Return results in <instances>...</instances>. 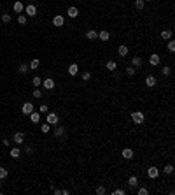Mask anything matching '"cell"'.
I'll return each instance as SVG.
<instances>
[{
  "mask_svg": "<svg viewBox=\"0 0 175 195\" xmlns=\"http://www.w3.org/2000/svg\"><path fill=\"white\" fill-rule=\"evenodd\" d=\"M39 111H40V112H47V106H46V104H42V106L39 107Z\"/></svg>",
  "mask_w": 175,
  "mask_h": 195,
  "instance_id": "42",
  "label": "cell"
},
{
  "mask_svg": "<svg viewBox=\"0 0 175 195\" xmlns=\"http://www.w3.org/2000/svg\"><path fill=\"white\" fill-rule=\"evenodd\" d=\"M144 5H146V2H144V0H135V9H137V11H142Z\"/></svg>",
  "mask_w": 175,
  "mask_h": 195,
  "instance_id": "28",
  "label": "cell"
},
{
  "mask_svg": "<svg viewBox=\"0 0 175 195\" xmlns=\"http://www.w3.org/2000/svg\"><path fill=\"white\" fill-rule=\"evenodd\" d=\"M12 9H14V13H16V14H21V13L25 11V5H23V2H14Z\"/></svg>",
  "mask_w": 175,
  "mask_h": 195,
  "instance_id": "12",
  "label": "cell"
},
{
  "mask_svg": "<svg viewBox=\"0 0 175 195\" xmlns=\"http://www.w3.org/2000/svg\"><path fill=\"white\" fill-rule=\"evenodd\" d=\"M123 158H125V160H130V158H133V149H130V148H125V149H123Z\"/></svg>",
  "mask_w": 175,
  "mask_h": 195,
  "instance_id": "18",
  "label": "cell"
},
{
  "mask_svg": "<svg viewBox=\"0 0 175 195\" xmlns=\"http://www.w3.org/2000/svg\"><path fill=\"white\" fill-rule=\"evenodd\" d=\"M28 116H30V121H32V123H39V121H40V112H35V111H32Z\"/></svg>",
  "mask_w": 175,
  "mask_h": 195,
  "instance_id": "16",
  "label": "cell"
},
{
  "mask_svg": "<svg viewBox=\"0 0 175 195\" xmlns=\"http://www.w3.org/2000/svg\"><path fill=\"white\" fill-rule=\"evenodd\" d=\"M77 72H79V65L77 63H70L68 65V74L70 76H77Z\"/></svg>",
  "mask_w": 175,
  "mask_h": 195,
  "instance_id": "14",
  "label": "cell"
},
{
  "mask_svg": "<svg viewBox=\"0 0 175 195\" xmlns=\"http://www.w3.org/2000/svg\"><path fill=\"white\" fill-rule=\"evenodd\" d=\"M42 86H44L46 90H53V88H54V79H51V77L44 79V81H42Z\"/></svg>",
  "mask_w": 175,
  "mask_h": 195,
  "instance_id": "11",
  "label": "cell"
},
{
  "mask_svg": "<svg viewBox=\"0 0 175 195\" xmlns=\"http://www.w3.org/2000/svg\"><path fill=\"white\" fill-rule=\"evenodd\" d=\"M161 39H163V40H168V39H172V30H170V28H165L163 32H161Z\"/></svg>",
  "mask_w": 175,
  "mask_h": 195,
  "instance_id": "20",
  "label": "cell"
},
{
  "mask_svg": "<svg viewBox=\"0 0 175 195\" xmlns=\"http://www.w3.org/2000/svg\"><path fill=\"white\" fill-rule=\"evenodd\" d=\"M95 192H96V193H98V195H104V193H105V192H107V190H105V188H104V186H96V190H95Z\"/></svg>",
  "mask_w": 175,
  "mask_h": 195,
  "instance_id": "39",
  "label": "cell"
},
{
  "mask_svg": "<svg viewBox=\"0 0 175 195\" xmlns=\"http://www.w3.org/2000/svg\"><path fill=\"white\" fill-rule=\"evenodd\" d=\"M144 2H151V0H144Z\"/></svg>",
  "mask_w": 175,
  "mask_h": 195,
  "instance_id": "45",
  "label": "cell"
},
{
  "mask_svg": "<svg viewBox=\"0 0 175 195\" xmlns=\"http://www.w3.org/2000/svg\"><path fill=\"white\" fill-rule=\"evenodd\" d=\"M98 39L102 40V42H107V40L110 39V32L109 30H102V32L98 34Z\"/></svg>",
  "mask_w": 175,
  "mask_h": 195,
  "instance_id": "9",
  "label": "cell"
},
{
  "mask_svg": "<svg viewBox=\"0 0 175 195\" xmlns=\"http://www.w3.org/2000/svg\"><path fill=\"white\" fill-rule=\"evenodd\" d=\"M128 184H130V188H137V186H138V178H137V176H131V178L128 179Z\"/></svg>",
  "mask_w": 175,
  "mask_h": 195,
  "instance_id": "21",
  "label": "cell"
},
{
  "mask_svg": "<svg viewBox=\"0 0 175 195\" xmlns=\"http://www.w3.org/2000/svg\"><path fill=\"white\" fill-rule=\"evenodd\" d=\"M40 130H42V132H44V134H47V132L51 130V125H49V123L46 121V123H42V125H40Z\"/></svg>",
  "mask_w": 175,
  "mask_h": 195,
  "instance_id": "30",
  "label": "cell"
},
{
  "mask_svg": "<svg viewBox=\"0 0 175 195\" xmlns=\"http://www.w3.org/2000/svg\"><path fill=\"white\" fill-rule=\"evenodd\" d=\"M86 39H88V40L98 39V32H96V30H88V32H86Z\"/></svg>",
  "mask_w": 175,
  "mask_h": 195,
  "instance_id": "15",
  "label": "cell"
},
{
  "mask_svg": "<svg viewBox=\"0 0 175 195\" xmlns=\"http://www.w3.org/2000/svg\"><path fill=\"white\" fill-rule=\"evenodd\" d=\"M112 195H125V190H114Z\"/></svg>",
  "mask_w": 175,
  "mask_h": 195,
  "instance_id": "41",
  "label": "cell"
},
{
  "mask_svg": "<svg viewBox=\"0 0 175 195\" xmlns=\"http://www.w3.org/2000/svg\"><path fill=\"white\" fill-rule=\"evenodd\" d=\"M147 176H149L151 179H156V178L159 176V169H158V167H149V169H147Z\"/></svg>",
  "mask_w": 175,
  "mask_h": 195,
  "instance_id": "6",
  "label": "cell"
},
{
  "mask_svg": "<svg viewBox=\"0 0 175 195\" xmlns=\"http://www.w3.org/2000/svg\"><path fill=\"white\" fill-rule=\"evenodd\" d=\"M131 120H133L135 125H142V123L146 121V116H144L142 111H135V112H131Z\"/></svg>",
  "mask_w": 175,
  "mask_h": 195,
  "instance_id": "1",
  "label": "cell"
},
{
  "mask_svg": "<svg viewBox=\"0 0 175 195\" xmlns=\"http://www.w3.org/2000/svg\"><path fill=\"white\" fill-rule=\"evenodd\" d=\"M126 74H128V76H135V74H137V69L133 67V65H128V67H126Z\"/></svg>",
  "mask_w": 175,
  "mask_h": 195,
  "instance_id": "27",
  "label": "cell"
},
{
  "mask_svg": "<svg viewBox=\"0 0 175 195\" xmlns=\"http://www.w3.org/2000/svg\"><path fill=\"white\" fill-rule=\"evenodd\" d=\"M33 98H42V91H40V88L33 90Z\"/></svg>",
  "mask_w": 175,
  "mask_h": 195,
  "instance_id": "35",
  "label": "cell"
},
{
  "mask_svg": "<svg viewBox=\"0 0 175 195\" xmlns=\"http://www.w3.org/2000/svg\"><path fill=\"white\" fill-rule=\"evenodd\" d=\"M18 23H19V25H25V23H26V16H25L23 13L18 16Z\"/></svg>",
  "mask_w": 175,
  "mask_h": 195,
  "instance_id": "33",
  "label": "cell"
},
{
  "mask_svg": "<svg viewBox=\"0 0 175 195\" xmlns=\"http://www.w3.org/2000/svg\"><path fill=\"white\" fill-rule=\"evenodd\" d=\"M39 65H40V60H39V58H33L32 61H30V65H28V67L32 69V70H37V69H39Z\"/></svg>",
  "mask_w": 175,
  "mask_h": 195,
  "instance_id": "22",
  "label": "cell"
},
{
  "mask_svg": "<svg viewBox=\"0 0 175 195\" xmlns=\"http://www.w3.org/2000/svg\"><path fill=\"white\" fill-rule=\"evenodd\" d=\"M7 174H9V172H7L5 167H0V179H5V178H7Z\"/></svg>",
  "mask_w": 175,
  "mask_h": 195,
  "instance_id": "34",
  "label": "cell"
},
{
  "mask_svg": "<svg viewBox=\"0 0 175 195\" xmlns=\"http://www.w3.org/2000/svg\"><path fill=\"white\" fill-rule=\"evenodd\" d=\"M25 13H26V16L33 18V16H37V7H35L33 4H30V5H26V7H25Z\"/></svg>",
  "mask_w": 175,
  "mask_h": 195,
  "instance_id": "4",
  "label": "cell"
},
{
  "mask_svg": "<svg viewBox=\"0 0 175 195\" xmlns=\"http://www.w3.org/2000/svg\"><path fill=\"white\" fill-rule=\"evenodd\" d=\"M32 83H33V86H37V88H39L40 85H42V79H40L39 76H35V77L32 79Z\"/></svg>",
  "mask_w": 175,
  "mask_h": 195,
  "instance_id": "31",
  "label": "cell"
},
{
  "mask_svg": "<svg viewBox=\"0 0 175 195\" xmlns=\"http://www.w3.org/2000/svg\"><path fill=\"white\" fill-rule=\"evenodd\" d=\"M105 67H107V70H116V67H117V63L114 60H109L107 63H105Z\"/></svg>",
  "mask_w": 175,
  "mask_h": 195,
  "instance_id": "24",
  "label": "cell"
},
{
  "mask_svg": "<svg viewBox=\"0 0 175 195\" xmlns=\"http://www.w3.org/2000/svg\"><path fill=\"white\" fill-rule=\"evenodd\" d=\"M137 193H138V195H147V193H149V190L142 186V188H138V190H137Z\"/></svg>",
  "mask_w": 175,
  "mask_h": 195,
  "instance_id": "38",
  "label": "cell"
},
{
  "mask_svg": "<svg viewBox=\"0 0 175 195\" xmlns=\"http://www.w3.org/2000/svg\"><path fill=\"white\" fill-rule=\"evenodd\" d=\"M168 51H170V53L175 51V40H172V39H168Z\"/></svg>",
  "mask_w": 175,
  "mask_h": 195,
  "instance_id": "32",
  "label": "cell"
},
{
  "mask_svg": "<svg viewBox=\"0 0 175 195\" xmlns=\"http://www.w3.org/2000/svg\"><path fill=\"white\" fill-rule=\"evenodd\" d=\"M21 111L25 112V114H30V112L33 111V104H32V102H25L23 107H21Z\"/></svg>",
  "mask_w": 175,
  "mask_h": 195,
  "instance_id": "13",
  "label": "cell"
},
{
  "mask_svg": "<svg viewBox=\"0 0 175 195\" xmlns=\"http://www.w3.org/2000/svg\"><path fill=\"white\" fill-rule=\"evenodd\" d=\"M63 134H65V127H56V128H54V136H56V137H61Z\"/></svg>",
  "mask_w": 175,
  "mask_h": 195,
  "instance_id": "26",
  "label": "cell"
},
{
  "mask_svg": "<svg viewBox=\"0 0 175 195\" xmlns=\"http://www.w3.org/2000/svg\"><path fill=\"white\" fill-rule=\"evenodd\" d=\"M53 25L58 26V28H60V26H63V25H65V18L61 16V14H56V16L53 18Z\"/></svg>",
  "mask_w": 175,
  "mask_h": 195,
  "instance_id": "5",
  "label": "cell"
},
{
  "mask_svg": "<svg viewBox=\"0 0 175 195\" xmlns=\"http://www.w3.org/2000/svg\"><path fill=\"white\" fill-rule=\"evenodd\" d=\"M21 157V149L19 148H11V158H19Z\"/></svg>",
  "mask_w": 175,
  "mask_h": 195,
  "instance_id": "23",
  "label": "cell"
},
{
  "mask_svg": "<svg viewBox=\"0 0 175 195\" xmlns=\"http://www.w3.org/2000/svg\"><path fill=\"white\" fill-rule=\"evenodd\" d=\"M46 121L49 123V125H58L60 118H58V114H56V112H47V116H46Z\"/></svg>",
  "mask_w": 175,
  "mask_h": 195,
  "instance_id": "2",
  "label": "cell"
},
{
  "mask_svg": "<svg viewBox=\"0 0 175 195\" xmlns=\"http://www.w3.org/2000/svg\"><path fill=\"white\" fill-rule=\"evenodd\" d=\"M25 153H26V155H32V153H33V149L30 148V146H26V148H25Z\"/></svg>",
  "mask_w": 175,
  "mask_h": 195,
  "instance_id": "43",
  "label": "cell"
},
{
  "mask_svg": "<svg viewBox=\"0 0 175 195\" xmlns=\"http://www.w3.org/2000/svg\"><path fill=\"white\" fill-rule=\"evenodd\" d=\"M117 55H119V56H126V55H128V46L121 44V46L117 48Z\"/></svg>",
  "mask_w": 175,
  "mask_h": 195,
  "instance_id": "19",
  "label": "cell"
},
{
  "mask_svg": "<svg viewBox=\"0 0 175 195\" xmlns=\"http://www.w3.org/2000/svg\"><path fill=\"white\" fill-rule=\"evenodd\" d=\"M131 65L135 67V69H140V67H142V58H140V56H133V58H131Z\"/></svg>",
  "mask_w": 175,
  "mask_h": 195,
  "instance_id": "17",
  "label": "cell"
},
{
  "mask_svg": "<svg viewBox=\"0 0 175 195\" xmlns=\"http://www.w3.org/2000/svg\"><path fill=\"white\" fill-rule=\"evenodd\" d=\"M28 69H30V67H28L26 63H21V65L18 67V72H19V74H26V72H28Z\"/></svg>",
  "mask_w": 175,
  "mask_h": 195,
  "instance_id": "25",
  "label": "cell"
},
{
  "mask_svg": "<svg viewBox=\"0 0 175 195\" xmlns=\"http://www.w3.org/2000/svg\"><path fill=\"white\" fill-rule=\"evenodd\" d=\"M2 21L4 23H11V14H2Z\"/></svg>",
  "mask_w": 175,
  "mask_h": 195,
  "instance_id": "37",
  "label": "cell"
},
{
  "mask_svg": "<svg viewBox=\"0 0 175 195\" xmlns=\"http://www.w3.org/2000/svg\"><path fill=\"white\" fill-rule=\"evenodd\" d=\"M163 172H165V174H168V176H170V174H173V165H172V163H168V165H165Z\"/></svg>",
  "mask_w": 175,
  "mask_h": 195,
  "instance_id": "29",
  "label": "cell"
},
{
  "mask_svg": "<svg viewBox=\"0 0 175 195\" xmlns=\"http://www.w3.org/2000/svg\"><path fill=\"white\" fill-rule=\"evenodd\" d=\"M2 144L4 146H9V144H11V141H9V139H2Z\"/></svg>",
  "mask_w": 175,
  "mask_h": 195,
  "instance_id": "44",
  "label": "cell"
},
{
  "mask_svg": "<svg viewBox=\"0 0 175 195\" xmlns=\"http://www.w3.org/2000/svg\"><path fill=\"white\" fill-rule=\"evenodd\" d=\"M67 16H68V18H77V16H79V9L74 7V5L68 7V9H67Z\"/></svg>",
  "mask_w": 175,
  "mask_h": 195,
  "instance_id": "10",
  "label": "cell"
},
{
  "mask_svg": "<svg viewBox=\"0 0 175 195\" xmlns=\"http://www.w3.org/2000/svg\"><path fill=\"white\" fill-rule=\"evenodd\" d=\"M170 70H172L170 67H166V65H165V67L161 69V74H163V76H168V74H170Z\"/></svg>",
  "mask_w": 175,
  "mask_h": 195,
  "instance_id": "36",
  "label": "cell"
},
{
  "mask_svg": "<svg viewBox=\"0 0 175 195\" xmlns=\"http://www.w3.org/2000/svg\"><path fill=\"white\" fill-rule=\"evenodd\" d=\"M82 79H84V81H89L91 79V74L88 72V70H86V72H82Z\"/></svg>",
  "mask_w": 175,
  "mask_h": 195,
  "instance_id": "40",
  "label": "cell"
},
{
  "mask_svg": "<svg viewBox=\"0 0 175 195\" xmlns=\"http://www.w3.org/2000/svg\"><path fill=\"white\" fill-rule=\"evenodd\" d=\"M159 61H161V56H159L158 53H152V55L149 56V63H151V67H158V65H159Z\"/></svg>",
  "mask_w": 175,
  "mask_h": 195,
  "instance_id": "3",
  "label": "cell"
},
{
  "mask_svg": "<svg viewBox=\"0 0 175 195\" xmlns=\"http://www.w3.org/2000/svg\"><path fill=\"white\" fill-rule=\"evenodd\" d=\"M146 86H149V88H154V86H156V76L149 74V76L146 77Z\"/></svg>",
  "mask_w": 175,
  "mask_h": 195,
  "instance_id": "8",
  "label": "cell"
},
{
  "mask_svg": "<svg viewBox=\"0 0 175 195\" xmlns=\"http://www.w3.org/2000/svg\"><path fill=\"white\" fill-rule=\"evenodd\" d=\"M12 141L16 142V144H23V142H25V134H23V132H16Z\"/></svg>",
  "mask_w": 175,
  "mask_h": 195,
  "instance_id": "7",
  "label": "cell"
}]
</instances>
